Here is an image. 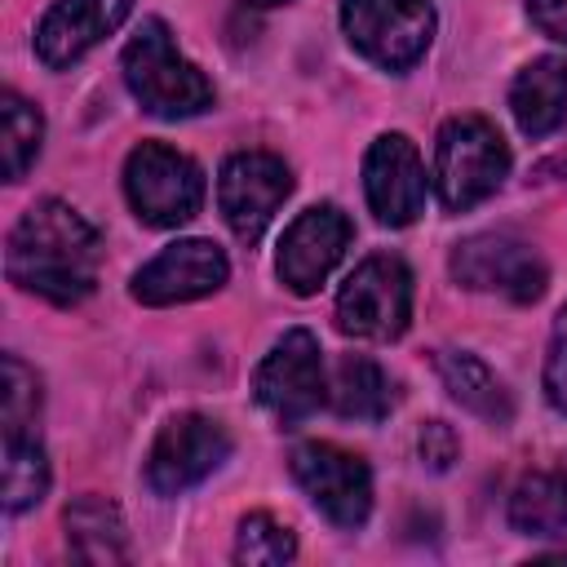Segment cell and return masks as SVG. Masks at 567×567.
Here are the masks:
<instances>
[{
	"mask_svg": "<svg viewBox=\"0 0 567 567\" xmlns=\"http://www.w3.org/2000/svg\"><path fill=\"white\" fill-rule=\"evenodd\" d=\"M102 266L97 230L62 199L31 204L9 230L4 270L22 292H35L53 306H75L93 292Z\"/></svg>",
	"mask_w": 567,
	"mask_h": 567,
	"instance_id": "1",
	"label": "cell"
},
{
	"mask_svg": "<svg viewBox=\"0 0 567 567\" xmlns=\"http://www.w3.org/2000/svg\"><path fill=\"white\" fill-rule=\"evenodd\" d=\"M124 84L142 111L159 120H186L213 106V84L195 62H186L159 18H146L124 44Z\"/></svg>",
	"mask_w": 567,
	"mask_h": 567,
	"instance_id": "2",
	"label": "cell"
},
{
	"mask_svg": "<svg viewBox=\"0 0 567 567\" xmlns=\"http://www.w3.org/2000/svg\"><path fill=\"white\" fill-rule=\"evenodd\" d=\"M509 173V146L501 128L483 115H456L434 142V190L447 213L483 204Z\"/></svg>",
	"mask_w": 567,
	"mask_h": 567,
	"instance_id": "3",
	"label": "cell"
},
{
	"mask_svg": "<svg viewBox=\"0 0 567 567\" xmlns=\"http://www.w3.org/2000/svg\"><path fill=\"white\" fill-rule=\"evenodd\" d=\"M124 195L146 226H182L204 204V173L164 142H142L124 164Z\"/></svg>",
	"mask_w": 567,
	"mask_h": 567,
	"instance_id": "4",
	"label": "cell"
},
{
	"mask_svg": "<svg viewBox=\"0 0 567 567\" xmlns=\"http://www.w3.org/2000/svg\"><path fill=\"white\" fill-rule=\"evenodd\" d=\"M412 319V275L399 257L377 252L354 266L337 292V328L363 341H394Z\"/></svg>",
	"mask_w": 567,
	"mask_h": 567,
	"instance_id": "5",
	"label": "cell"
},
{
	"mask_svg": "<svg viewBox=\"0 0 567 567\" xmlns=\"http://www.w3.org/2000/svg\"><path fill=\"white\" fill-rule=\"evenodd\" d=\"M341 27L368 62L385 71H408L412 62L425 58L434 40V4L430 0H346Z\"/></svg>",
	"mask_w": 567,
	"mask_h": 567,
	"instance_id": "6",
	"label": "cell"
},
{
	"mask_svg": "<svg viewBox=\"0 0 567 567\" xmlns=\"http://www.w3.org/2000/svg\"><path fill=\"white\" fill-rule=\"evenodd\" d=\"M252 394L279 425H301L310 412H319L328 390H323V359L315 332L306 328L284 332L270 346V354L257 363Z\"/></svg>",
	"mask_w": 567,
	"mask_h": 567,
	"instance_id": "7",
	"label": "cell"
},
{
	"mask_svg": "<svg viewBox=\"0 0 567 567\" xmlns=\"http://www.w3.org/2000/svg\"><path fill=\"white\" fill-rule=\"evenodd\" d=\"M292 190V173L270 151H235L217 177V204L239 244H257L279 204Z\"/></svg>",
	"mask_w": 567,
	"mask_h": 567,
	"instance_id": "8",
	"label": "cell"
},
{
	"mask_svg": "<svg viewBox=\"0 0 567 567\" xmlns=\"http://www.w3.org/2000/svg\"><path fill=\"white\" fill-rule=\"evenodd\" d=\"M452 279L474 288V292H501L509 301H536L545 292V261L540 252L509 235V230H487L470 235L452 252Z\"/></svg>",
	"mask_w": 567,
	"mask_h": 567,
	"instance_id": "9",
	"label": "cell"
},
{
	"mask_svg": "<svg viewBox=\"0 0 567 567\" xmlns=\"http://www.w3.org/2000/svg\"><path fill=\"white\" fill-rule=\"evenodd\" d=\"M226 456H230L226 425L213 416H199V412H182V416L164 421V430L155 434L151 456H146V483L159 496H177V492L204 483Z\"/></svg>",
	"mask_w": 567,
	"mask_h": 567,
	"instance_id": "10",
	"label": "cell"
},
{
	"mask_svg": "<svg viewBox=\"0 0 567 567\" xmlns=\"http://www.w3.org/2000/svg\"><path fill=\"white\" fill-rule=\"evenodd\" d=\"M292 478L301 483L310 505L337 527H359L372 509V474H368L363 456H354L337 443L292 447Z\"/></svg>",
	"mask_w": 567,
	"mask_h": 567,
	"instance_id": "11",
	"label": "cell"
},
{
	"mask_svg": "<svg viewBox=\"0 0 567 567\" xmlns=\"http://www.w3.org/2000/svg\"><path fill=\"white\" fill-rule=\"evenodd\" d=\"M226 275L230 261L213 239H177L133 275V297L142 306H177L217 292Z\"/></svg>",
	"mask_w": 567,
	"mask_h": 567,
	"instance_id": "12",
	"label": "cell"
},
{
	"mask_svg": "<svg viewBox=\"0 0 567 567\" xmlns=\"http://www.w3.org/2000/svg\"><path fill=\"white\" fill-rule=\"evenodd\" d=\"M350 217L337 208V204H315L306 208L279 239V279L297 292V297H310L328 275L332 266L346 257L350 248Z\"/></svg>",
	"mask_w": 567,
	"mask_h": 567,
	"instance_id": "13",
	"label": "cell"
},
{
	"mask_svg": "<svg viewBox=\"0 0 567 567\" xmlns=\"http://www.w3.org/2000/svg\"><path fill=\"white\" fill-rule=\"evenodd\" d=\"M368 208L381 226H408L425 208V164L403 133H381L363 159Z\"/></svg>",
	"mask_w": 567,
	"mask_h": 567,
	"instance_id": "14",
	"label": "cell"
},
{
	"mask_svg": "<svg viewBox=\"0 0 567 567\" xmlns=\"http://www.w3.org/2000/svg\"><path fill=\"white\" fill-rule=\"evenodd\" d=\"M128 13L133 0H53V9L35 27V58L62 71L80 62L97 40H106Z\"/></svg>",
	"mask_w": 567,
	"mask_h": 567,
	"instance_id": "15",
	"label": "cell"
},
{
	"mask_svg": "<svg viewBox=\"0 0 567 567\" xmlns=\"http://www.w3.org/2000/svg\"><path fill=\"white\" fill-rule=\"evenodd\" d=\"M509 111L527 137H545L567 120V62L563 58H532L514 89Z\"/></svg>",
	"mask_w": 567,
	"mask_h": 567,
	"instance_id": "16",
	"label": "cell"
},
{
	"mask_svg": "<svg viewBox=\"0 0 567 567\" xmlns=\"http://www.w3.org/2000/svg\"><path fill=\"white\" fill-rule=\"evenodd\" d=\"M434 363H439V377H443L447 394L461 408H470L474 416H483L492 425H505L514 416V399H509L505 381L478 354H470V350H439Z\"/></svg>",
	"mask_w": 567,
	"mask_h": 567,
	"instance_id": "17",
	"label": "cell"
},
{
	"mask_svg": "<svg viewBox=\"0 0 567 567\" xmlns=\"http://www.w3.org/2000/svg\"><path fill=\"white\" fill-rule=\"evenodd\" d=\"M62 523H66V545L80 563H124V554H128L124 518L106 496L71 501Z\"/></svg>",
	"mask_w": 567,
	"mask_h": 567,
	"instance_id": "18",
	"label": "cell"
},
{
	"mask_svg": "<svg viewBox=\"0 0 567 567\" xmlns=\"http://www.w3.org/2000/svg\"><path fill=\"white\" fill-rule=\"evenodd\" d=\"M328 399H332L337 416H346V421H381L394 408L390 377L368 354H341L337 359Z\"/></svg>",
	"mask_w": 567,
	"mask_h": 567,
	"instance_id": "19",
	"label": "cell"
},
{
	"mask_svg": "<svg viewBox=\"0 0 567 567\" xmlns=\"http://www.w3.org/2000/svg\"><path fill=\"white\" fill-rule=\"evenodd\" d=\"M509 523L523 536H567V465L527 474L509 496Z\"/></svg>",
	"mask_w": 567,
	"mask_h": 567,
	"instance_id": "20",
	"label": "cell"
},
{
	"mask_svg": "<svg viewBox=\"0 0 567 567\" xmlns=\"http://www.w3.org/2000/svg\"><path fill=\"white\" fill-rule=\"evenodd\" d=\"M0 487H4V509L9 514H22V509H31V505L44 501V492H49V461H44V447H40L35 430L4 434V474H0Z\"/></svg>",
	"mask_w": 567,
	"mask_h": 567,
	"instance_id": "21",
	"label": "cell"
},
{
	"mask_svg": "<svg viewBox=\"0 0 567 567\" xmlns=\"http://www.w3.org/2000/svg\"><path fill=\"white\" fill-rule=\"evenodd\" d=\"M40 142H44V120L40 111L18 97V93H4L0 97V155H4V182H22V173L35 164L40 155Z\"/></svg>",
	"mask_w": 567,
	"mask_h": 567,
	"instance_id": "22",
	"label": "cell"
},
{
	"mask_svg": "<svg viewBox=\"0 0 567 567\" xmlns=\"http://www.w3.org/2000/svg\"><path fill=\"white\" fill-rule=\"evenodd\" d=\"M297 558V536L270 518V514H248L239 518V532H235V563H248V567H279V563H292Z\"/></svg>",
	"mask_w": 567,
	"mask_h": 567,
	"instance_id": "23",
	"label": "cell"
},
{
	"mask_svg": "<svg viewBox=\"0 0 567 567\" xmlns=\"http://www.w3.org/2000/svg\"><path fill=\"white\" fill-rule=\"evenodd\" d=\"M35 416H40V381L18 354H4V434L35 430Z\"/></svg>",
	"mask_w": 567,
	"mask_h": 567,
	"instance_id": "24",
	"label": "cell"
},
{
	"mask_svg": "<svg viewBox=\"0 0 567 567\" xmlns=\"http://www.w3.org/2000/svg\"><path fill=\"white\" fill-rule=\"evenodd\" d=\"M545 399L567 416V306L554 319L549 354H545Z\"/></svg>",
	"mask_w": 567,
	"mask_h": 567,
	"instance_id": "25",
	"label": "cell"
},
{
	"mask_svg": "<svg viewBox=\"0 0 567 567\" xmlns=\"http://www.w3.org/2000/svg\"><path fill=\"white\" fill-rule=\"evenodd\" d=\"M416 447H421V461H425L434 474H443V470L461 456V439H456V430H452L447 421H430V425H421Z\"/></svg>",
	"mask_w": 567,
	"mask_h": 567,
	"instance_id": "26",
	"label": "cell"
},
{
	"mask_svg": "<svg viewBox=\"0 0 567 567\" xmlns=\"http://www.w3.org/2000/svg\"><path fill=\"white\" fill-rule=\"evenodd\" d=\"M527 13L549 40L567 44V0H527Z\"/></svg>",
	"mask_w": 567,
	"mask_h": 567,
	"instance_id": "27",
	"label": "cell"
},
{
	"mask_svg": "<svg viewBox=\"0 0 567 567\" xmlns=\"http://www.w3.org/2000/svg\"><path fill=\"white\" fill-rule=\"evenodd\" d=\"M248 4H284V0H248Z\"/></svg>",
	"mask_w": 567,
	"mask_h": 567,
	"instance_id": "28",
	"label": "cell"
}]
</instances>
